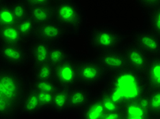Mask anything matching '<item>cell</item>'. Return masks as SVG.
Here are the masks:
<instances>
[{"mask_svg":"<svg viewBox=\"0 0 160 119\" xmlns=\"http://www.w3.org/2000/svg\"><path fill=\"white\" fill-rule=\"evenodd\" d=\"M150 91L143 74L127 67L109 74L99 92L121 106L147 95Z\"/></svg>","mask_w":160,"mask_h":119,"instance_id":"obj_1","label":"cell"},{"mask_svg":"<svg viewBox=\"0 0 160 119\" xmlns=\"http://www.w3.org/2000/svg\"><path fill=\"white\" fill-rule=\"evenodd\" d=\"M28 88L23 75L14 68L0 67V118H12Z\"/></svg>","mask_w":160,"mask_h":119,"instance_id":"obj_2","label":"cell"},{"mask_svg":"<svg viewBox=\"0 0 160 119\" xmlns=\"http://www.w3.org/2000/svg\"><path fill=\"white\" fill-rule=\"evenodd\" d=\"M88 39L90 47L100 53L118 49L124 40V35L113 27L100 25L90 30Z\"/></svg>","mask_w":160,"mask_h":119,"instance_id":"obj_3","label":"cell"},{"mask_svg":"<svg viewBox=\"0 0 160 119\" xmlns=\"http://www.w3.org/2000/svg\"><path fill=\"white\" fill-rule=\"evenodd\" d=\"M53 20L64 29L78 30L83 24V16L82 9L71 0L60 2L53 6Z\"/></svg>","mask_w":160,"mask_h":119,"instance_id":"obj_4","label":"cell"},{"mask_svg":"<svg viewBox=\"0 0 160 119\" xmlns=\"http://www.w3.org/2000/svg\"><path fill=\"white\" fill-rule=\"evenodd\" d=\"M79 85L88 88L103 84L109 76L95 59L79 61L78 67Z\"/></svg>","mask_w":160,"mask_h":119,"instance_id":"obj_5","label":"cell"},{"mask_svg":"<svg viewBox=\"0 0 160 119\" xmlns=\"http://www.w3.org/2000/svg\"><path fill=\"white\" fill-rule=\"evenodd\" d=\"M0 61L3 66L22 67L30 61L29 50L23 44H0Z\"/></svg>","mask_w":160,"mask_h":119,"instance_id":"obj_6","label":"cell"},{"mask_svg":"<svg viewBox=\"0 0 160 119\" xmlns=\"http://www.w3.org/2000/svg\"><path fill=\"white\" fill-rule=\"evenodd\" d=\"M79 61L69 57L64 62L55 67L53 80L58 86L71 89L79 85Z\"/></svg>","mask_w":160,"mask_h":119,"instance_id":"obj_7","label":"cell"},{"mask_svg":"<svg viewBox=\"0 0 160 119\" xmlns=\"http://www.w3.org/2000/svg\"><path fill=\"white\" fill-rule=\"evenodd\" d=\"M65 29L54 20L36 27L34 38L51 44H55L62 40Z\"/></svg>","mask_w":160,"mask_h":119,"instance_id":"obj_8","label":"cell"},{"mask_svg":"<svg viewBox=\"0 0 160 119\" xmlns=\"http://www.w3.org/2000/svg\"><path fill=\"white\" fill-rule=\"evenodd\" d=\"M127 67L143 74L148 62V56L134 42L128 43L122 48Z\"/></svg>","mask_w":160,"mask_h":119,"instance_id":"obj_9","label":"cell"},{"mask_svg":"<svg viewBox=\"0 0 160 119\" xmlns=\"http://www.w3.org/2000/svg\"><path fill=\"white\" fill-rule=\"evenodd\" d=\"M108 74L121 70L127 67L126 59L122 50H113L100 53L95 58Z\"/></svg>","mask_w":160,"mask_h":119,"instance_id":"obj_10","label":"cell"},{"mask_svg":"<svg viewBox=\"0 0 160 119\" xmlns=\"http://www.w3.org/2000/svg\"><path fill=\"white\" fill-rule=\"evenodd\" d=\"M148 57L160 55L159 36L150 30L136 32L133 35V42Z\"/></svg>","mask_w":160,"mask_h":119,"instance_id":"obj_11","label":"cell"},{"mask_svg":"<svg viewBox=\"0 0 160 119\" xmlns=\"http://www.w3.org/2000/svg\"><path fill=\"white\" fill-rule=\"evenodd\" d=\"M92 95L89 88L81 85L69 89V106L71 111L82 110L88 104Z\"/></svg>","mask_w":160,"mask_h":119,"instance_id":"obj_12","label":"cell"},{"mask_svg":"<svg viewBox=\"0 0 160 119\" xmlns=\"http://www.w3.org/2000/svg\"><path fill=\"white\" fill-rule=\"evenodd\" d=\"M44 111L36 93L30 89L25 91L19 105L18 114L25 116H34Z\"/></svg>","mask_w":160,"mask_h":119,"instance_id":"obj_13","label":"cell"},{"mask_svg":"<svg viewBox=\"0 0 160 119\" xmlns=\"http://www.w3.org/2000/svg\"><path fill=\"white\" fill-rule=\"evenodd\" d=\"M142 74L149 89H160V55L148 61Z\"/></svg>","mask_w":160,"mask_h":119,"instance_id":"obj_14","label":"cell"},{"mask_svg":"<svg viewBox=\"0 0 160 119\" xmlns=\"http://www.w3.org/2000/svg\"><path fill=\"white\" fill-rule=\"evenodd\" d=\"M52 44L34 39L29 48L30 61L32 64H41L48 62L49 54Z\"/></svg>","mask_w":160,"mask_h":119,"instance_id":"obj_15","label":"cell"},{"mask_svg":"<svg viewBox=\"0 0 160 119\" xmlns=\"http://www.w3.org/2000/svg\"><path fill=\"white\" fill-rule=\"evenodd\" d=\"M102 101L98 93L92 95L88 104L83 108L80 114V118L83 119H102L105 113Z\"/></svg>","mask_w":160,"mask_h":119,"instance_id":"obj_16","label":"cell"},{"mask_svg":"<svg viewBox=\"0 0 160 119\" xmlns=\"http://www.w3.org/2000/svg\"><path fill=\"white\" fill-rule=\"evenodd\" d=\"M28 17L37 26L53 20V8L49 5L29 7Z\"/></svg>","mask_w":160,"mask_h":119,"instance_id":"obj_17","label":"cell"},{"mask_svg":"<svg viewBox=\"0 0 160 119\" xmlns=\"http://www.w3.org/2000/svg\"><path fill=\"white\" fill-rule=\"evenodd\" d=\"M123 119H151L148 111L138 100L123 104L120 108Z\"/></svg>","mask_w":160,"mask_h":119,"instance_id":"obj_18","label":"cell"},{"mask_svg":"<svg viewBox=\"0 0 160 119\" xmlns=\"http://www.w3.org/2000/svg\"><path fill=\"white\" fill-rule=\"evenodd\" d=\"M49 110L53 113L59 114L71 111L69 106V89L58 87L53 93L52 103Z\"/></svg>","mask_w":160,"mask_h":119,"instance_id":"obj_19","label":"cell"},{"mask_svg":"<svg viewBox=\"0 0 160 119\" xmlns=\"http://www.w3.org/2000/svg\"><path fill=\"white\" fill-rule=\"evenodd\" d=\"M26 42L16 25L0 27V43L3 44H24Z\"/></svg>","mask_w":160,"mask_h":119,"instance_id":"obj_20","label":"cell"},{"mask_svg":"<svg viewBox=\"0 0 160 119\" xmlns=\"http://www.w3.org/2000/svg\"><path fill=\"white\" fill-rule=\"evenodd\" d=\"M55 67L48 62L41 64H32L31 72L32 78L38 80H53Z\"/></svg>","mask_w":160,"mask_h":119,"instance_id":"obj_21","label":"cell"},{"mask_svg":"<svg viewBox=\"0 0 160 119\" xmlns=\"http://www.w3.org/2000/svg\"><path fill=\"white\" fill-rule=\"evenodd\" d=\"M58 87L59 86L53 80H38L32 78L28 81V89H30L35 92L54 93Z\"/></svg>","mask_w":160,"mask_h":119,"instance_id":"obj_22","label":"cell"},{"mask_svg":"<svg viewBox=\"0 0 160 119\" xmlns=\"http://www.w3.org/2000/svg\"><path fill=\"white\" fill-rule=\"evenodd\" d=\"M148 109L151 119L160 118V89L151 90L147 95Z\"/></svg>","mask_w":160,"mask_h":119,"instance_id":"obj_23","label":"cell"},{"mask_svg":"<svg viewBox=\"0 0 160 119\" xmlns=\"http://www.w3.org/2000/svg\"><path fill=\"white\" fill-rule=\"evenodd\" d=\"M67 50L60 45L52 44L49 54L48 63L56 67L69 58Z\"/></svg>","mask_w":160,"mask_h":119,"instance_id":"obj_24","label":"cell"},{"mask_svg":"<svg viewBox=\"0 0 160 119\" xmlns=\"http://www.w3.org/2000/svg\"><path fill=\"white\" fill-rule=\"evenodd\" d=\"M17 22L11 3L7 2L0 6V26L14 25Z\"/></svg>","mask_w":160,"mask_h":119,"instance_id":"obj_25","label":"cell"},{"mask_svg":"<svg viewBox=\"0 0 160 119\" xmlns=\"http://www.w3.org/2000/svg\"><path fill=\"white\" fill-rule=\"evenodd\" d=\"M16 27L25 41H28L32 36H34L36 25L28 16L25 19L18 21L16 23Z\"/></svg>","mask_w":160,"mask_h":119,"instance_id":"obj_26","label":"cell"},{"mask_svg":"<svg viewBox=\"0 0 160 119\" xmlns=\"http://www.w3.org/2000/svg\"><path fill=\"white\" fill-rule=\"evenodd\" d=\"M148 22L149 30L160 35V8L158 7L148 11Z\"/></svg>","mask_w":160,"mask_h":119,"instance_id":"obj_27","label":"cell"},{"mask_svg":"<svg viewBox=\"0 0 160 119\" xmlns=\"http://www.w3.org/2000/svg\"><path fill=\"white\" fill-rule=\"evenodd\" d=\"M11 4L14 14L17 21L28 16L29 6L23 0H17Z\"/></svg>","mask_w":160,"mask_h":119,"instance_id":"obj_28","label":"cell"},{"mask_svg":"<svg viewBox=\"0 0 160 119\" xmlns=\"http://www.w3.org/2000/svg\"><path fill=\"white\" fill-rule=\"evenodd\" d=\"M44 110H49L52 106L53 93L49 92H36Z\"/></svg>","mask_w":160,"mask_h":119,"instance_id":"obj_29","label":"cell"},{"mask_svg":"<svg viewBox=\"0 0 160 119\" xmlns=\"http://www.w3.org/2000/svg\"><path fill=\"white\" fill-rule=\"evenodd\" d=\"M99 95L101 97V101H102L103 105L104 106L105 111L110 112L120 110V108H121V106H119L118 103L114 102L113 100H112L108 96L100 92L99 93Z\"/></svg>","mask_w":160,"mask_h":119,"instance_id":"obj_30","label":"cell"},{"mask_svg":"<svg viewBox=\"0 0 160 119\" xmlns=\"http://www.w3.org/2000/svg\"><path fill=\"white\" fill-rule=\"evenodd\" d=\"M136 1L138 6L148 11L159 7L160 0H136Z\"/></svg>","mask_w":160,"mask_h":119,"instance_id":"obj_31","label":"cell"},{"mask_svg":"<svg viewBox=\"0 0 160 119\" xmlns=\"http://www.w3.org/2000/svg\"><path fill=\"white\" fill-rule=\"evenodd\" d=\"M122 118L121 110L105 112L102 119H121Z\"/></svg>","mask_w":160,"mask_h":119,"instance_id":"obj_32","label":"cell"},{"mask_svg":"<svg viewBox=\"0 0 160 119\" xmlns=\"http://www.w3.org/2000/svg\"><path fill=\"white\" fill-rule=\"evenodd\" d=\"M27 5L30 7L38 5H49L52 0H23Z\"/></svg>","mask_w":160,"mask_h":119,"instance_id":"obj_33","label":"cell"},{"mask_svg":"<svg viewBox=\"0 0 160 119\" xmlns=\"http://www.w3.org/2000/svg\"><path fill=\"white\" fill-rule=\"evenodd\" d=\"M7 2H8V0H0V6L3 4V3H7Z\"/></svg>","mask_w":160,"mask_h":119,"instance_id":"obj_34","label":"cell"},{"mask_svg":"<svg viewBox=\"0 0 160 119\" xmlns=\"http://www.w3.org/2000/svg\"><path fill=\"white\" fill-rule=\"evenodd\" d=\"M54 1L58 2H64V1H67V0H54Z\"/></svg>","mask_w":160,"mask_h":119,"instance_id":"obj_35","label":"cell"},{"mask_svg":"<svg viewBox=\"0 0 160 119\" xmlns=\"http://www.w3.org/2000/svg\"><path fill=\"white\" fill-rule=\"evenodd\" d=\"M0 27H1V26H0Z\"/></svg>","mask_w":160,"mask_h":119,"instance_id":"obj_36","label":"cell"}]
</instances>
